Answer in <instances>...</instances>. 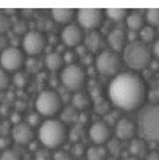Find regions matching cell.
<instances>
[{"mask_svg": "<svg viewBox=\"0 0 159 160\" xmlns=\"http://www.w3.org/2000/svg\"><path fill=\"white\" fill-rule=\"evenodd\" d=\"M107 95L110 103L118 109L134 112L145 107L148 92L141 75L134 71H125L111 79Z\"/></svg>", "mask_w": 159, "mask_h": 160, "instance_id": "obj_1", "label": "cell"}, {"mask_svg": "<svg viewBox=\"0 0 159 160\" xmlns=\"http://www.w3.org/2000/svg\"><path fill=\"white\" fill-rule=\"evenodd\" d=\"M68 138L67 127L59 119H46L38 128V139L47 149H59Z\"/></svg>", "mask_w": 159, "mask_h": 160, "instance_id": "obj_2", "label": "cell"}, {"mask_svg": "<svg viewBox=\"0 0 159 160\" xmlns=\"http://www.w3.org/2000/svg\"><path fill=\"white\" fill-rule=\"evenodd\" d=\"M123 64L130 68V71H142L147 68L152 62V52L147 44L135 40L130 42L121 53Z\"/></svg>", "mask_w": 159, "mask_h": 160, "instance_id": "obj_3", "label": "cell"}, {"mask_svg": "<svg viewBox=\"0 0 159 160\" xmlns=\"http://www.w3.org/2000/svg\"><path fill=\"white\" fill-rule=\"evenodd\" d=\"M138 133L146 142L159 143V104H148L138 113Z\"/></svg>", "mask_w": 159, "mask_h": 160, "instance_id": "obj_4", "label": "cell"}, {"mask_svg": "<svg viewBox=\"0 0 159 160\" xmlns=\"http://www.w3.org/2000/svg\"><path fill=\"white\" fill-rule=\"evenodd\" d=\"M35 109L42 118L52 119L62 109V98L54 89H44L35 99Z\"/></svg>", "mask_w": 159, "mask_h": 160, "instance_id": "obj_5", "label": "cell"}, {"mask_svg": "<svg viewBox=\"0 0 159 160\" xmlns=\"http://www.w3.org/2000/svg\"><path fill=\"white\" fill-rule=\"evenodd\" d=\"M122 56L121 53L114 52L111 49H103L95 58V68L96 71L108 78H115L118 73L122 72Z\"/></svg>", "mask_w": 159, "mask_h": 160, "instance_id": "obj_6", "label": "cell"}, {"mask_svg": "<svg viewBox=\"0 0 159 160\" xmlns=\"http://www.w3.org/2000/svg\"><path fill=\"white\" fill-rule=\"evenodd\" d=\"M60 83L62 86L71 92H79L82 91L83 87L86 86L87 73L79 64H68L64 66L60 71Z\"/></svg>", "mask_w": 159, "mask_h": 160, "instance_id": "obj_7", "label": "cell"}, {"mask_svg": "<svg viewBox=\"0 0 159 160\" xmlns=\"http://www.w3.org/2000/svg\"><path fill=\"white\" fill-rule=\"evenodd\" d=\"M26 53L22 48L16 46H9L0 52V66L7 72H19L26 67Z\"/></svg>", "mask_w": 159, "mask_h": 160, "instance_id": "obj_8", "label": "cell"}, {"mask_svg": "<svg viewBox=\"0 0 159 160\" xmlns=\"http://www.w3.org/2000/svg\"><path fill=\"white\" fill-rule=\"evenodd\" d=\"M47 36L42 31L31 29L24 33L22 39V49L23 52L31 58L39 56L47 47Z\"/></svg>", "mask_w": 159, "mask_h": 160, "instance_id": "obj_9", "label": "cell"}, {"mask_svg": "<svg viewBox=\"0 0 159 160\" xmlns=\"http://www.w3.org/2000/svg\"><path fill=\"white\" fill-rule=\"evenodd\" d=\"M104 16H106L104 11L98 8H83L76 11L78 26L83 31H87V32L98 31V28L103 24Z\"/></svg>", "mask_w": 159, "mask_h": 160, "instance_id": "obj_10", "label": "cell"}, {"mask_svg": "<svg viewBox=\"0 0 159 160\" xmlns=\"http://www.w3.org/2000/svg\"><path fill=\"white\" fill-rule=\"evenodd\" d=\"M59 39H60V42L63 43L64 47L78 48L84 42V31L75 23L68 24V26L62 28Z\"/></svg>", "mask_w": 159, "mask_h": 160, "instance_id": "obj_11", "label": "cell"}, {"mask_svg": "<svg viewBox=\"0 0 159 160\" xmlns=\"http://www.w3.org/2000/svg\"><path fill=\"white\" fill-rule=\"evenodd\" d=\"M111 127L106 122H95L88 129L90 140L95 146H104L111 140Z\"/></svg>", "mask_w": 159, "mask_h": 160, "instance_id": "obj_12", "label": "cell"}, {"mask_svg": "<svg viewBox=\"0 0 159 160\" xmlns=\"http://www.w3.org/2000/svg\"><path fill=\"white\" fill-rule=\"evenodd\" d=\"M136 132H138L136 123L132 122L131 119H127V118L118 119L115 126H114V133H115L116 139L121 140V142L135 139Z\"/></svg>", "mask_w": 159, "mask_h": 160, "instance_id": "obj_13", "label": "cell"}, {"mask_svg": "<svg viewBox=\"0 0 159 160\" xmlns=\"http://www.w3.org/2000/svg\"><path fill=\"white\" fill-rule=\"evenodd\" d=\"M107 46L110 47L111 51L122 53V51L126 48L128 44V38H127V31L122 27H115L112 28L107 35Z\"/></svg>", "mask_w": 159, "mask_h": 160, "instance_id": "obj_14", "label": "cell"}, {"mask_svg": "<svg viewBox=\"0 0 159 160\" xmlns=\"http://www.w3.org/2000/svg\"><path fill=\"white\" fill-rule=\"evenodd\" d=\"M12 139L16 144H20V146H28L31 142H33V128L31 126H28L27 123H19L15 124L12 131Z\"/></svg>", "mask_w": 159, "mask_h": 160, "instance_id": "obj_15", "label": "cell"}, {"mask_svg": "<svg viewBox=\"0 0 159 160\" xmlns=\"http://www.w3.org/2000/svg\"><path fill=\"white\" fill-rule=\"evenodd\" d=\"M103 44H104L103 36L98 31L88 32L84 36V47H86L88 53H91V55L100 53L103 51Z\"/></svg>", "mask_w": 159, "mask_h": 160, "instance_id": "obj_16", "label": "cell"}, {"mask_svg": "<svg viewBox=\"0 0 159 160\" xmlns=\"http://www.w3.org/2000/svg\"><path fill=\"white\" fill-rule=\"evenodd\" d=\"M74 18H76V11L71 8H54L51 9V19L56 24L66 27L68 24H72Z\"/></svg>", "mask_w": 159, "mask_h": 160, "instance_id": "obj_17", "label": "cell"}, {"mask_svg": "<svg viewBox=\"0 0 159 160\" xmlns=\"http://www.w3.org/2000/svg\"><path fill=\"white\" fill-rule=\"evenodd\" d=\"M126 27H127V31H131V32H139L141 29L146 26V19H145V15L142 12H138V11H130L127 15V19H126Z\"/></svg>", "mask_w": 159, "mask_h": 160, "instance_id": "obj_18", "label": "cell"}, {"mask_svg": "<svg viewBox=\"0 0 159 160\" xmlns=\"http://www.w3.org/2000/svg\"><path fill=\"white\" fill-rule=\"evenodd\" d=\"M44 66H46L49 71L52 72H60L64 68V59L63 55L58 51L47 53L46 59H44Z\"/></svg>", "mask_w": 159, "mask_h": 160, "instance_id": "obj_19", "label": "cell"}, {"mask_svg": "<svg viewBox=\"0 0 159 160\" xmlns=\"http://www.w3.org/2000/svg\"><path fill=\"white\" fill-rule=\"evenodd\" d=\"M147 143L148 142H146V140L142 139V138L132 139L131 143H130V153H131V156L136 158V159H141V160L145 159L146 155L150 152V151H148Z\"/></svg>", "mask_w": 159, "mask_h": 160, "instance_id": "obj_20", "label": "cell"}, {"mask_svg": "<svg viewBox=\"0 0 159 160\" xmlns=\"http://www.w3.org/2000/svg\"><path fill=\"white\" fill-rule=\"evenodd\" d=\"M71 103H72V107L76 109V111H82V109H87L90 107V96L83 92V91H79V92H75L72 95V99H71Z\"/></svg>", "mask_w": 159, "mask_h": 160, "instance_id": "obj_21", "label": "cell"}, {"mask_svg": "<svg viewBox=\"0 0 159 160\" xmlns=\"http://www.w3.org/2000/svg\"><path fill=\"white\" fill-rule=\"evenodd\" d=\"M138 36H139V42L145 43V44H147V46L148 44H154V42L158 39L156 28L146 24V26L138 32Z\"/></svg>", "mask_w": 159, "mask_h": 160, "instance_id": "obj_22", "label": "cell"}, {"mask_svg": "<svg viewBox=\"0 0 159 160\" xmlns=\"http://www.w3.org/2000/svg\"><path fill=\"white\" fill-rule=\"evenodd\" d=\"M108 151L104 146H95L87 148L86 151V159L87 160H107Z\"/></svg>", "mask_w": 159, "mask_h": 160, "instance_id": "obj_23", "label": "cell"}, {"mask_svg": "<svg viewBox=\"0 0 159 160\" xmlns=\"http://www.w3.org/2000/svg\"><path fill=\"white\" fill-rule=\"evenodd\" d=\"M128 12L130 11H127L126 8H108L104 11V15H106L107 19H110L111 22L122 23V22H126Z\"/></svg>", "mask_w": 159, "mask_h": 160, "instance_id": "obj_24", "label": "cell"}, {"mask_svg": "<svg viewBox=\"0 0 159 160\" xmlns=\"http://www.w3.org/2000/svg\"><path fill=\"white\" fill-rule=\"evenodd\" d=\"M145 19H146V24H147V26L158 28L159 27V8L147 9L146 13H145Z\"/></svg>", "mask_w": 159, "mask_h": 160, "instance_id": "obj_25", "label": "cell"}, {"mask_svg": "<svg viewBox=\"0 0 159 160\" xmlns=\"http://www.w3.org/2000/svg\"><path fill=\"white\" fill-rule=\"evenodd\" d=\"M12 82L18 88H24L28 84V76L23 71H19L15 73V76L12 78Z\"/></svg>", "mask_w": 159, "mask_h": 160, "instance_id": "obj_26", "label": "cell"}, {"mask_svg": "<svg viewBox=\"0 0 159 160\" xmlns=\"http://www.w3.org/2000/svg\"><path fill=\"white\" fill-rule=\"evenodd\" d=\"M0 160H22V155L15 149L7 148L0 155Z\"/></svg>", "mask_w": 159, "mask_h": 160, "instance_id": "obj_27", "label": "cell"}, {"mask_svg": "<svg viewBox=\"0 0 159 160\" xmlns=\"http://www.w3.org/2000/svg\"><path fill=\"white\" fill-rule=\"evenodd\" d=\"M78 116L76 113V109L74 107H68L66 108L64 111L62 112V122L66 124V123H69V122H74V119Z\"/></svg>", "mask_w": 159, "mask_h": 160, "instance_id": "obj_28", "label": "cell"}, {"mask_svg": "<svg viewBox=\"0 0 159 160\" xmlns=\"http://www.w3.org/2000/svg\"><path fill=\"white\" fill-rule=\"evenodd\" d=\"M106 148H107L108 153H112V155H115V156H116V155L121 153V149H122V147H121V140H118V139L110 140V142L107 143Z\"/></svg>", "mask_w": 159, "mask_h": 160, "instance_id": "obj_29", "label": "cell"}, {"mask_svg": "<svg viewBox=\"0 0 159 160\" xmlns=\"http://www.w3.org/2000/svg\"><path fill=\"white\" fill-rule=\"evenodd\" d=\"M42 123H43L42 122V116L38 112H31L27 116V124H28V126H31L32 128H35V127L39 128Z\"/></svg>", "mask_w": 159, "mask_h": 160, "instance_id": "obj_30", "label": "cell"}, {"mask_svg": "<svg viewBox=\"0 0 159 160\" xmlns=\"http://www.w3.org/2000/svg\"><path fill=\"white\" fill-rule=\"evenodd\" d=\"M42 62L39 59L36 58H31L29 60H27L26 62V67L29 72H38V71H40V68H42Z\"/></svg>", "mask_w": 159, "mask_h": 160, "instance_id": "obj_31", "label": "cell"}, {"mask_svg": "<svg viewBox=\"0 0 159 160\" xmlns=\"http://www.w3.org/2000/svg\"><path fill=\"white\" fill-rule=\"evenodd\" d=\"M11 84V78H9V73L7 71H4L3 68H0V91H4L7 89Z\"/></svg>", "mask_w": 159, "mask_h": 160, "instance_id": "obj_32", "label": "cell"}, {"mask_svg": "<svg viewBox=\"0 0 159 160\" xmlns=\"http://www.w3.org/2000/svg\"><path fill=\"white\" fill-rule=\"evenodd\" d=\"M52 160H72V155L59 148L52 153Z\"/></svg>", "mask_w": 159, "mask_h": 160, "instance_id": "obj_33", "label": "cell"}, {"mask_svg": "<svg viewBox=\"0 0 159 160\" xmlns=\"http://www.w3.org/2000/svg\"><path fill=\"white\" fill-rule=\"evenodd\" d=\"M35 160H52V155L47 148H39L35 153Z\"/></svg>", "mask_w": 159, "mask_h": 160, "instance_id": "obj_34", "label": "cell"}, {"mask_svg": "<svg viewBox=\"0 0 159 160\" xmlns=\"http://www.w3.org/2000/svg\"><path fill=\"white\" fill-rule=\"evenodd\" d=\"M11 28V22H9V18L6 15L0 13V33L7 32L8 29Z\"/></svg>", "mask_w": 159, "mask_h": 160, "instance_id": "obj_35", "label": "cell"}, {"mask_svg": "<svg viewBox=\"0 0 159 160\" xmlns=\"http://www.w3.org/2000/svg\"><path fill=\"white\" fill-rule=\"evenodd\" d=\"M108 102H98L95 104V111L99 115H107L108 112Z\"/></svg>", "mask_w": 159, "mask_h": 160, "instance_id": "obj_36", "label": "cell"}, {"mask_svg": "<svg viewBox=\"0 0 159 160\" xmlns=\"http://www.w3.org/2000/svg\"><path fill=\"white\" fill-rule=\"evenodd\" d=\"M80 133H82L80 128H79V127H75L71 132H69L68 136H69V139H71V140H74V142H76V140L80 139Z\"/></svg>", "mask_w": 159, "mask_h": 160, "instance_id": "obj_37", "label": "cell"}, {"mask_svg": "<svg viewBox=\"0 0 159 160\" xmlns=\"http://www.w3.org/2000/svg\"><path fill=\"white\" fill-rule=\"evenodd\" d=\"M151 52H152V56H155L159 60V38L154 42L152 47H151Z\"/></svg>", "mask_w": 159, "mask_h": 160, "instance_id": "obj_38", "label": "cell"}, {"mask_svg": "<svg viewBox=\"0 0 159 160\" xmlns=\"http://www.w3.org/2000/svg\"><path fill=\"white\" fill-rule=\"evenodd\" d=\"M145 160H159V152L158 151H150L146 155Z\"/></svg>", "mask_w": 159, "mask_h": 160, "instance_id": "obj_39", "label": "cell"}, {"mask_svg": "<svg viewBox=\"0 0 159 160\" xmlns=\"http://www.w3.org/2000/svg\"><path fill=\"white\" fill-rule=\"evenodd\" d=\"M8 47H9V44H8V42L6 40V38L0 36V51H4V49L8 48Z\"/></svg>", "mask_w": 159, "mask_h": 160, "instance_id": "obj_40", "label": "cell"}, {"mask_svg": "<svg viewBox=\"0 0 159 160\" xmlns=\"http://www.w3.org/2000/svg\"><path fill=\"white\" fill-rule=\"evenodd\" d=\"M123 160H141V159H136V158H132V156H128V158H125Z\"/></svg>", "mask_w": 159, "mask_h": 160, "instance_id": "obj_41", "label": "cell"}]
</instances>
